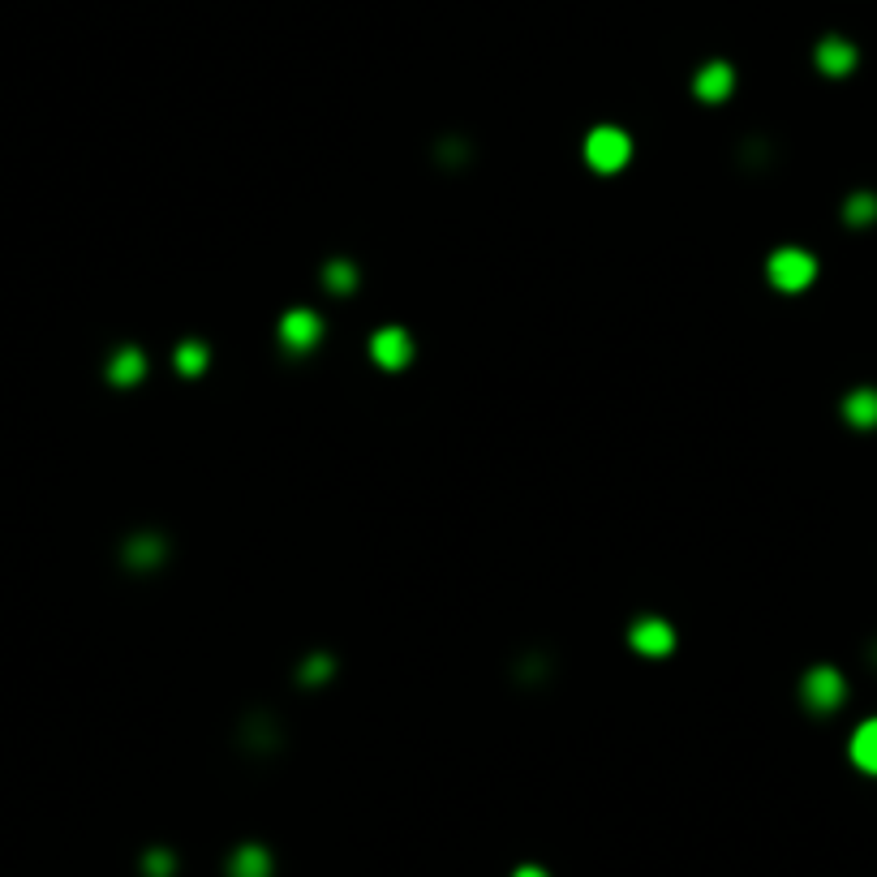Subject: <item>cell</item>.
I'll return each instance as SVG.
<instances>
[{
  "label": "cell",
  "mask_w": 877,
  "mask_h": 877,
  "mask_svg": "<svg viewBox=\"0 0 877 877\" xmlns=\"http://www.w3.org/2000/svg\"><path fill=\"white\" fill-rule=\"evenodd\" d=\"M628 155H632V142H628L624 129L602 125V129H594V134L585 138V160L594 164L598 172H615V168H624V164H628Z\"/></svg>",
  "instance_id": "obj_1"
},
{
  "label": "cell",
  "mask_w": 877,
  "mask_h": 877,
  "mask_svg": "<svg viewBox=\"0 0 877 877\" xmlns=\"http://www.w3.org/2000/svg\"><path fill=\"white\" fill-rule=\"evenodd\" d=\"M813 258L804 254V250H779L770 258V280L779 284L783 293H796V289H804V284L813 280Z\"/></svg>",
  "instance_id": "obj_2"
},
{
  "label": "cell",
  "mask_w": 877,
  "mask_h": 877,
  "mask_svg": "<svg viewBox=\"0 0 877 877\" xmlns=\"http://www.w3.org/2000/svg\"><path fill=\"white\" fill-rule=\"evenodd\" d=\"M804 701H809L813 710H835L839 701H843V680H839V671H830V667L809 671V680H804Z\"/></svg>",
  "instance_id": "obj_3"
},
{
  "label": "cell",
  "mask_w": 877,
  "mask_h": 877,
  "mask_svg": "<svg viewBox=\"0 0 877 877\" xmlns=\"http://www.w3.org/2000/svg\"><path fill=\"white\" fill-rule=\"evenodd\" d=\"M319 336H323L319 314H310V310H293V314H284V323H280V340L289 344V349H314V344H319Z\"/></svg>",
  "instance_id": "obj_4"
},
{
  "label": "cell",
  "mask_w": 877,
  "mask_h": 877,
  "mask_svg": "<svg viewBox=\"0 0 877 877\" xmlns=\"http://www.w3.org/2000/svg\"><path fill=\"white\" fill-rule=\"evenodd\" d=\"M370 353H375V362L383 366V370H400L409 362V336L405 332H396V327H387V332H379L375 336V344H370Z\"/></svg>",
  "instance_id": "obj_5"
},
{
  "label": "cell",
  "mask_w": 877,
  "mask_h": 877,
  "mask_svg": "<svg viewBox=\"0 0 877 877\" xmlns=\"http://www.w3.org/2000/svg\"><path fill=\"white\" fill-rule=\"evenodd\" d=\"M632 645H637L641 654L658 658V654H667L671 645H675V632H671V624H663V620H641L637 628H632Z\"/></svg>",
  "instance_id": "obj_6"
},
{
  "label": "cell",
  "mask_w": 877,
  "mask_h": 877,
  "mask_svg": "<svg viewBox=\"0 0 877 877\" xmlns=\"http://www.w3.org/2000/svg\"><path fill=\"white\" fill-rule=\"evenodd\" d=\"M731 82H736L731 65L710 61V65L697 74V95H701V99H727V95H731Z\"/></svg>",
  "instance_id": "obj_7"
},
{
  "label": "cell",
  "mask_w": 877,
  "mask_h": 877,
  "mask_svg": "<svg viewBox=\"0 0 877 877\" xmlns=\"http://www.w3.org/2000/svg\"><path fill=\"white\" fill-rule=\"evenodd\" d=\"M852 761L860 770H869V774H877V718L873 723H865L852 736Z\"/></svg>",
  "instance_id": "obj_8"
},
{
  "label": "cell",
  "mask_w": 877,
  "mask_h": 877,
  "mask_svg": "<svg viewBox=\"0 0 877 877\" xmlns=\"http://www.w3.org/2000/svg\"><path fill=\"white\" fill-rule=\"evenodd\" d=\"M228 873L233 877H271V856L263 847H241L233 856V865H228Z\"/></svg>",
  "instance_id": "obj_9"
},
{
  "label": "cell",
  "mask_w": 877,
  "mask_h": 877,
  "mask_svg": "<svg viewBox=\"0 0 877 877\" xmlns=\"http://www.w3.org/2000/svg\"><path fill=\"white\" fill-rule=\"evenodd\" d=\"M843 413L852 426H877V392H852Z\"/></svg>",
  "instance_id": "obj_10"
},
{
  "label": "cell",
  "mask_w": 877,
  "mask_h": 877,
  "mask_svg": "<svg viewBox=\"0 0 877 877\" xmlns=\"http://www.w3.org/2000/svg\"><path fill=\"white\" fill-rule=\"evenodd\" d=\"M112 379L117 383H134V379H142V353L138 349H125L117 362H112Z\"/></svg>",
  "instance_id": "obj_11"
},
{
  "label": "cell",
  "mask_w": 877,
  "mask_h": 877,
  "mask_svg": "<svg viewBox=\"0 0 877 877\" xmlns=\"http://www.w3.org/2000/svg\"><path fill=\"white\" fill-rule=\"evenodd\" d=\"M203 366H207V349H203V344H194V340L181 344V353H177V370H181V375H198Z\"/></svg>",
  "instance_id": "obj_12"
},
{
  "label": "cell",
  "mask_w": 877,
  "mask_h": 877,
  "mask_svg": "<svg viewBox=\"0 0 877 877\" xmlns=\"http://www.w3.org/2000/svg\"><path fill=\"white\" fill-rule=\"evenodd\" d=\"M817 56H822V65L830 69V74H843V69L852 65V52H847L843 43H826V48L817 52Z\"/></svg>",
  "instance_id": "obj_13"
},
{
  "label": "cell",
  "mask_w": 877,
  "mask_h": 877,
  "mask_svg": "<svg viewBox=\"0 0 877 877\" xmlns=\"http://www.w3.org/2000/svg\"><path fill=\"white\" fill-rule=\"evenodd\" d=\"M327 289H353V267L349 263H332L327 267Z\"/></svg>",
  "instance_id": "obj_14"
},
{
  "label": "cell",
  "mask_w": 877,
  "mask_h": 877,
  "mask_svg": "<svg viewBox=\"0 0 877 877\" xmlns=\"http://www.w3.org/2000/svg\"><path fill=\"white\" fill-rule=\"evenodd\" d=\"M873 215V198H856L852 207H847V220H869Z\"/></svg>",
  "instance_id": "obj_15"
},
{
  "label": "cell",
  "mask_w": 877,
  "mask_h": 877,
  "mask_svg": "<svg viewBox=\"0 0 877 877\" xmlns=\"http://www.w3.org/2000/svg\"><path fill=\"white\" fill-rule=\"evenodd\" d=\"M516 877H546V873H542V869H521Z\"/></svg>",
  "instance_id": "obj_16"
}]
</instances>
